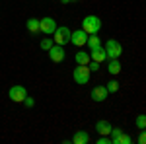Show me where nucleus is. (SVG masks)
<instances>
[{
  "instance_id": "f257e3e1",
  "label": "nucleus",
  "mask_w": 146,
  "mask_h": 144,
  "mask_svg": "<svg viewBox=\"0 0 146 144\" xmlns=\"http://www.w3.org/2000/svg\"><path fill=\"white\" fill-rule=\"evenodd\" d=\"M82 29H84L88 35L98 33V31L101 29V20L98 18V16H86V18L82 20Z\"/></svg>"
},
{
  "instance_id": "f03ea898",
  "label": "nucleus",
  "mask_w": 146,
  "mask_h": 144,
  "mask_svg": "<svg viewBox=\"0 0 146 144\" xmlns=\"http://www.w3.org/2000/svg\"><path fill=\"white\" fill-rule=\"evenodd\" d=\"M105 53H107V60L109 58H119L123 55V45L119 43L117 39H109L105 43Z\"/></svg>"
},
{
  "instance_id": "7ed1b4c3",
  "label": "nucleus",
  "mask_w": 146,
  "mask_h": 144,
  "mask_svg": "<svg viewBox=\"0 0 146 144\" xmlns=\"http://www.w3.org/2000/svg\"><path fill=\"white\" fill-rule=\"evenodd\" d=\"M72 78H74V82L76 84H88L90 82V68L86 66V64H78V66L74 68V72H72Z\"/></svg>"
},
{
  "instance_id": "20e7f679",
  "label": "nucleus",
  "mask_w": 146,
  "mask_h": 144,
  "mask_svg": "<svg viewBox=\"0 0 146 144\" xmlns=\"http://www.w3.org/2000/svg\"><path fill=\"white\" fill-rule=\"evenodd\" d=\"M8 98H10L12 101H16V103H23V100L27 98V90H25V86H22V84H16V86H12V88L8 90Z\"/></svg>"
},
{
  "instance_id": "39448f33",
  "label": "nucleus",
  "mask_w": 146,
  "mask_h": 144,
  "mask_svg": "<svg viewBox=\"0 0 146 144\" xmlns=\"http://www.w3.org/2000/svg\"><path fill=\"white\" fill-rule=\"evenodd\" d=\"M53 35H55L53 41H55L56 45H62V47H64L66 43H70V35H72V31L68 29L66 25H62V27H56Z\"/></svg>"
},
{
  "instance_id": "423d86ee",
  "label": "nucleus",
  "mask_w": 146,
  "mask_h": 144,
  "mask_svg": "<svg viewBox=\"0 0 146 144\" xmlns=\"http://www.w3.org/2000/svg\"><path fill=\"white\" fill-rule=\"evenodd\" d=\"M47 53H49V58H51L53 62H62V60H64V56H66V53H64V47H62V45H56V43L53 45V47H51Z\"/></svg>"
},
{
  "instance_id": "0eeeda50",
  "label": "nucleus",
  "mask_w": 146,
  "mask_h": 144,
  "mask_svg": "<svg viewBox=\"0 0 146 144\" xmlns=\"http://www.w3.org/2000/svg\"><path fill=\"white\" fill-rule=\"evenodd\" d=\"M86 41H88V33L82 27L76 29V31H72V35H70V43L74 47H82V45H86Z\"/></svg>"
},
{
  "instance_id": "6e6552de",
  "label": "nucleus",
  "mask_w": 146,
  "mask_h": 144,
  "mask_svg": "<svg viewBox=\"0 0 146 144\" xmlns=\"http://www.w3.org/2000/svg\"><path fill=\"white\" fill-rule=\"evenodd\" d=\"M39 27H41V33L51 35V33H55V29L58 25H56V22L53 18H43V20H39Z\"/></svg>"
},
{
  "instance_id": "1a4fd4ad",
  "label": "nucleus",
  "mask_w": 146,
  "mask_h": 144,
  "mask_svg": "<svg viewBox=\"0 0 146 144\" xmlns=\"http://www.w3.org/2000/svg\"><path fill=\"white\" fill-rule=\"evenodd\" d=\"M107 96H109V92H107L105 86H96V88L92 90V100L94 101H105Z\"/></svg>"
},
{
  "instance_id": "9d476101",
  "label": "nucleus",
  "mask_w": 146,
  "mask_h": 144,
  "mask_svg": "<svg viewBox=\"0 0 146 144\" xmlns=\"http://www.w3.org/2000/svg\"><path fill=\"white\" fill-rule=\"evenodd\" d=\"M90 56H92V60H96V62H103V60H107V53H105V47H96V49H92L90 51Z\"/></svg>"
},
{
  "instance_id": "9b49d317",
  "label": "nucleus",
  "mask_w": 146,
  "mask_h": 144,
  "mask_svg": "<svg viewBox=\"0 0 146 144\" xmlns=\"http://www.w3.org/2000/svg\"><path fill=\"white\" fill-rule=\"evenodd\" d=\"M111 123L109 121H103V119H100V121L96 123V131H98V133L100 134H109L111 133Z\"/></svg>"
},
{
  "instance_id": "f8f14e48",
  "label": "nucleus",
  "mask_w": 146,
  "mask_h": 144,
  "mask_svg": "<svg viewBox=\"0 0 146 144\" xmlns=\"http://www.w3.org/2000/svg\"><path fill=\"white\" fill-rule=\"evenodd\" d=\"M88 142H90V134L86 131H78L72 136V144H88Z\"/></svg>"
},
{
  "instance_id": "ddd939ff",
  "label": "nucleus",
  "mask_w": 146,
  "mask_h": 144,
  "mask_svg": "<svg viewBox=\"0 0 146 144\" xmlns=\"http://www.w3.org/2000/svg\"><path fill=\"white\" fill-rule=\"evenodd\" d=\"M74 58H76V64H86V66H88V62L92 60L90 51H88V53H86V51H78V53L74 55Z\"/></svg>"
},
{
  "instance_id": "4468645a",
  "label": "nucleus",
  "mask_w": 146,
  "mask_h": 144,
  "mask_svg": "<svg viewBox=\"0 0 146 144\" xmlns=\"http://www.w3.org/2000/svg\"><path fill=\"white\" fill-rule=\"evenodd\" d=\"M25 27H27V31H31V33H41V27H39V20H37V18H29V20L25 22Z\"/></svg>"
},
{
  "instance_id": "2eb2a0df",
  "label": "nucleus",
  "mask_w": 146,
  "mask_h": 144,
  "mask_svg": "<svg viewBox=\"0 0 146 144\" xmlns=\"http://www.w3.org/2000/svg\"><path fill=\"white\" fill-rule=\"evenodd\" d=\"M107 70H109V74H119L121 72V62H119V58H109V66H107Z\"/></svg>"
},
{
  "instance_id": "dca6fc26",
  "label": "nucleus",
  "mask_w": 146,
  "mask_h": 144,
  "mask_svg": "<svg viewBox=\"0 0 146 144\" xmlns=\"http://www.w3.org/2000/svg\"><path fill=\"white\" fill-rule=\"evenodd\" d=\"M86 45L90 47V51H92V49H96V47H100V45H101V41H100V37H98V33H92V35H88V41H86Z\"/></svg>"
},
{
  "instance_id": "f3484780",
  "label": "nucleus",
  "mask_w": 146,
  "mask_h": 144,
  "mask_svg": "<svg viewBox=\"0 0 146 144\" xmlns=\"http://www.w3.org/2000/svg\"><path fill=\"white\" fill-rule=\"evenodd\" d=\"M123 134V131L121 129H117V127H113L111 133H109V138H111V144H117V140H119V136Z\"/></svg>"
},
{
  "instance_id": "a211bd4d",
  "label": "nucleus",
  "mask_w": 146,
  "mask_h": 144,
  "mask_svg": "<svg viewBox=\"0 0 146 144\" xmlns=\"http://www.w3.org/2000/svg\"><path fill=\"white\" fill-rule=\"evenodd\" d=\"M135 125L138 131H142V129H146V115H138L135 119Z\"/></svg>"
},
{
  "instance_id": "6ab92c4d",
  "label": "nucleus",
  "mask_w": 146,
  "mask_h": 144,
  "mask_svg": "<svg viewBox=\"0 0 146 144\" xmlns=\"http://www.w3.org/2000/svg\"><path fill=\"white\" fill-rule=\"evenodd\" d=\"M105 88H107L109 94H113V92H117V90H119V82H117V80H109V82L105 84Z\"/></svg>"
},
{
  "instance_id": "aec40b11",
  "label": "nucleus",
  "mask_w": 146,
  "mask_h": 144,
  "mask_svg": "<svg viewBox=\"0 0 146 144\" xmlns=\"http://www.w3.org/2000/svg\"><path fill=\"white\" fill-rule=\"evenodd\" d=\"M53 45H55V41H53L51 37H45V39H41V49H43V51H49Z\"/></svg>"
},
{
  "instance_id": "412c9836",
  "label": "nucleus",
  "mask_w": 146,
  "mask_h": 144,
  "mask_svg": "<svg viewBox=\"0 0 146 144\" xmlns=\"http://www.w3.org/2000/svg\"><path fill=\"white\" fill-rule=\"evenodd\" d=\"M133 142V138H131V136H129V134H121V136H119V140H117V144H131Z\"/></svg>"
},
{
  "instance_id": "4be33fe9",
  "label": "nucleus",
  "mask_w": 146,
  "mask_h": 144,
  "mask_svg": "<svg viewBox=\"0 0 146 144\" xmlns=\"http://www.w3.org/2000/svg\"><path fill=\"white\" fill-rule=\"evenodd\" d=\"M96 142H98V144H111V138H109V134H101Z\"/></svg>"
},
{
  "instance_id": "5701e85b",
  "label": "nucleus",
  "mask_w": 146,
  "mask_h": 144,
  "mask_svg": "<svg viewBox=\"0 0 146 144\" xmlns=\"http://www.w3.org/2000/svg\"><path fill=\"white\" fill-rule=\"evenodd\" d=\"M136 142H138V144H146V129H142V131H140L138 138H136Z\"/></svg>"
},
{
  "instance_id": "b1692460",
  "label": "nucleus",
  "mask_w": 146,
  "mask_h": 144,
  "mask_svg": "<svg viewBox=\"0 0 146 144\" xmlns=\"http://www.w3.org/2000/svg\"><path fill=\"white\" fill-rule=\"evenodd\" d=\"M23 105H25L27 109H31V107H33V105H35V100H33V98H29V96H27V98L23 100Z\"/></svg>"
},
{
  "instance_id": "393cba45",
  "label": "nucleus",
  "mask_w": 146,
  "mask_h": 144,
  "mask_svg": "<svg viewBox=\"0 0 146 144\" xmlns=\"http://www.w3.org/2000/svg\"><path fill=\"white\" fill-rule=\"evenodd\" d=\"M72 2H76V0H62V4H72Z\"/></svg>"
}]
</instances>
